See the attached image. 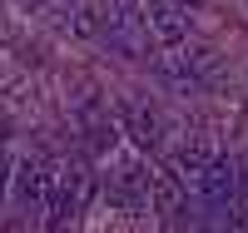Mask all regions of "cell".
<instances>
[{
  "label": "cell",
  "mask_w": 248,
  "mask_h": 233,
  "mask_svg": "<svg viewBox=\"0 0 248 233\" xmlns=\"http://www.w3.org/2000/svg\"><path fill=\"white\" fill-rule=\"evenodd\" d=\"M60 188H65V194L85 208L90 203V194H94V169H85V164H75L70 174H60Z\"/></svg>",
  "instance_id": "ba28073f"
},
{
  "label": "cell",
  "mask_w": 248,
  "mask_h": 233,
  "mask_svg": "<svg viewBox=\"0 0 248 233\" xmlns=\"http://www.w3.org/2000/svg\"><path fill=\"white\" fill-rule=\"evenodd\" d=\"M144 20H149V35L159 45H184V35H189V15H184L179 0H149Z\"/></svg>",
  "instance_id": "7a4b0ae2"
},
{
  "label": "cell",
  "mask_w": 248,
  "mask_h": 233,
  "mask_svg": "<svg viewBox=\"0 0 248 233\" xmlns=\"http://www.w3.org/2000/svg\"><path fill=\"white\" fill-rule=\"evenodd\" d=\"M199 194L209 199V203H218V208H233L238 194H243V174H238V164H233V159H214L209 174H203V184H199Z\"/></svg>",
  "instance_id": "3957f363"
},
{
  "label": "cell",
  "mask_w": 248,
  "mask_h": 233,
  "mask_svg": "<svg viewBox=\"0 0 248 233\" xmlns=\"http://www.w3.org/2000/svg\"><path fill=\"white\" fill-rule=\"evenodd\" d=\"M154 174L159 169H144L139 159H124L109 174V199L124 203L129 214H144V208H149V194H154Z\"/></svg>",
  "instance_id": "6da1fadb"
},
{
  "label": "cell",
  "mask_w": 248,
  "mask_h": 233,
  "mask_svg": "<svg viewBox=\"0 0 248 233\" xmlns=\"http://www.w3.org/2000/svg\"><path fill=\"white\" fill-rule=\"evenodd\" d=\"M55 188H60L55 164H20V169H15V199L25 203V208L50 203V194H55Z\"/></svg>",
  "instance_id": "5b68a950"
},
{
  "label": "cell",
  "mask_w": 248,
  "mask_h": 233,
  "mask_svg": "<svg viewBox=\"0 0 248 233\" xmlns=\"http://www.w3.org/2000/svg\"><path fill=\"white\" fill-rule=\"evenodd\" d=\"M214 159H218V154H214V144L203 139V134H194V139H189V144H184V149H179V154L169 159V169H174V174H179L184 184H189V188H199Z\"/></svg>",
  "instance_id": "8992f818"
},
{
  "label": "cell",
  "mask_w": 248,
  "mask_h": 233,
  "mask_svg": "<svg viewBox=\"0 0 248 233\" xmlns=\"http://www.w3.org/2000/svg\"><path fill=\"white\" fill-rule=\"evenodd\" d=\"M149 208H159V214H179V208H184V179L174 174V169H159V174H154Z\"/></svg>",
  "instance_id": "52a82bcc"
},
{
  "label": "cell",
  "mask_w": 248,
  "mask_h": 233,
  "mask_svg": "<svg viewBox=\"0 0 248 233\" xmlns=\"http://www.w3.org/2000/svg\"><path fill=\"white\" fill-rule=\"evenodd\" d=\"M0 144H5V124H0Z\"/></svg>",
  "instance_id": "9c48e42d"
},
{
  "label": "cell",
  "mask_w": 248,
  "mask_h": 233,
  "mask_svg": "<svg viewBox=\"0 0 248 233\" xmlns=\"http://www.w3.org/2000/svg\"><path fill=\"white\" fill-rule=\"evenodd\" d=\"M124 129H129V139L139 144V149H159L164 144V114L149 99H129L124 104Z\"/></svg>",
  "instance_id": "277c9868"
}]
</instances>
